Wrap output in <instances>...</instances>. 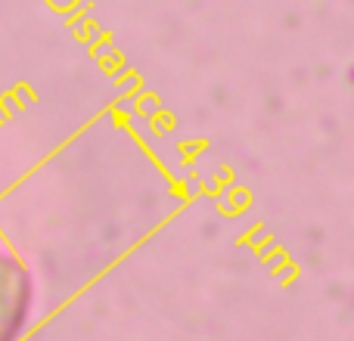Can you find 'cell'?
<instances>
[{"mask_svg": "<svg viewBox=\"0 0 354 341\" xmlns=\"http://www.w3.org/2000/svg\"><path fill=\"white\" fill-rule=\"evenodd\" d=\"M35 286L19 257L0 249V341H19L31 313Z\"/></svg>", "mask_w": 354, "mask_h": 341, "instance_id": "cell-1", "label": "cell"}]
</instances>
